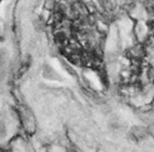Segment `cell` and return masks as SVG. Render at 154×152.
Returning <instances> with one entry per match:
<instances>
[{
    "label": "cell",
    "mask_w": 154,
    "mask_h": 152,
    "mask_svg": "<svg viewBox=\"0 0 154 152\" xmlns=\"http://www.w3.org/2000/svg\"><path fill=\"white\" fill-rule=\"evenodd\" d=\"M5 135V126H4V121L0 119V136Z\"/></svg>",
    "instance_id": "cell-4"
},
{
    "label": "cell",
    "mask_w": 154,
    "mask_h": 152,
    "mask_svg": "<svg viewBox=\"0 0 154 152\" xmlns=\"http://www.w3.org/2000/svg\"><path fill=\"white\" fill-rule=\"evenodd\" d=\"M21 118H22L23 125H24L26 131L29 132V133L35 132V130H36V126H35L34 116H32L31 111H29L27 108H24V109L21 110Z\"/></svg>",
    "instance_id": "cell-2"
},
{
    "label": "cell",
    "mask_w": 154,
    "mask_h": 152,
    "mask_svg": "<svg viewBox=\"0 0 154 152\" xmlns=\"http://www.w3.org/2000/svg\"><path fill=\"white\" fill-rule=\"evenodd\" d=\"M149 135V132L147 130L146 127L143 126H134L133 128H131L129 132V136L133 142H142V141L146 140Z\"/></svg>",
    "instance_id": "cell-1"
},
{
    "label": "cell",
    "mask_w": 154,
    "mask_h": 152,
    "mask_svg": "<svg viewBox=\"0 0 154 152\" xmlns=\"http://www.w3.org/2000/svg\"><path fill=\"white\" fill-rule=\"evenodd\" d=\"M4 75H5V59L3 56H0V80L4 78Z\"/></svg>",
    "instance_id": "cell-3"
}]
</instances>
